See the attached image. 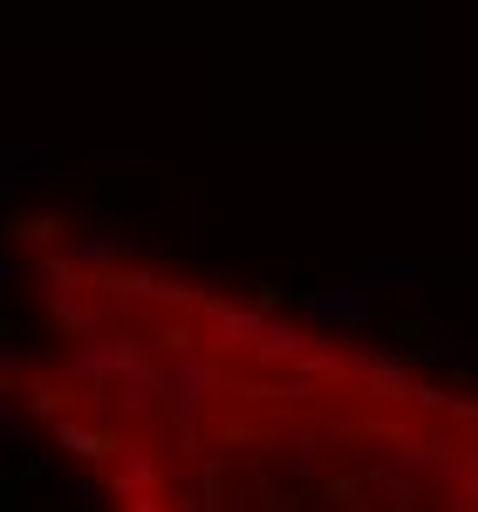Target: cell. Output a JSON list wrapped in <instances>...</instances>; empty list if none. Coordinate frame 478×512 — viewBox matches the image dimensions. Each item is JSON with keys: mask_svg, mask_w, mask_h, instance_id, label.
<instances>
[{"mask_svg": "<svg viewBox=\"0 0 478 512\" xmlns=\"http://www.w3.org/2000/svg\"><path fill=\"white\" fill-rule=\"evenodd\" d=\"M424 335H431V328H424V321H390V342H397V349H417V342H424Z\"/></svg>", "mask_w": 478, "mask_h": 512, "instance_id": "7a4b0ae2", "label": "cell"}, {"mask_svg": "<svg viewBox=\"0 0 478 512\" xmlns=\"http://www.w3.org/2000/svg\"><path fill=\"white\" fill-rule=\"evenodd\" d=\"M14 506H21V478L0 472V512H14Z\"/></svg>", "mask_w": 478, "mask_h": 512, "instance_id": "3957f363", "label": "cell"}, {"mask_svg": "<svg viewBox=\"0 0 478 512\" xmlns=\"http://www.w3.org/2000/svg\"><path fill=\"white\" fill-rule=\"evenodd\" d=\"M76 226L62 219V212H14L7 219V239H35V246H55V239H69Z\"/></svg>", "mask_w": 478, "mask_h": 512, "instance_id": "6da1fadb", "label": "cell"}]
</instances>
